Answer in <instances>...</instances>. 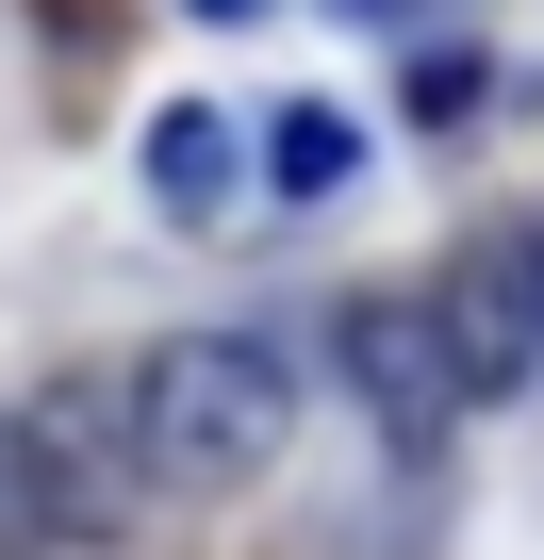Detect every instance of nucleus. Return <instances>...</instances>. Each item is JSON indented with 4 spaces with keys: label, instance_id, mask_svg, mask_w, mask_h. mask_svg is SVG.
Wrapping results in <instances>:
<instances>
[{
    "label": "nucleus",
    "instance_id": "nucleus-3",
    "mask_svg": "<svg viewBox=\"0 0 544 560\" xmlns=\"http://www.w3.org/2000/svg\"><path fill=\"white\" fill-rule=\"evenodd\" d=\"M347 380H363V412H380L396 462H445V429L478 412L462 363H445V314H429V298H363V314H347Z\"/></svg>",
    "mask_w": 544,
    "mask_h": 560
},
{
    "label": "nucleus",
    "instance_id": "nucleus-7",
    "mask_svg": "<svg viewBox=\"0 0 544 560\" xmlns=\"http://www.w3.org/2000/svg\"><path fill=\"white\" fill-rule=\"evenodd\" d=\"M50 527H34V462H18V412H0V560H34Z\"/></svg>",
    "mask_w": 544,
    "mask_h": 560
},
{
    "label": "nucleus",
    "instance_id": "nucleus-2",
    "mask_svg": "<svg viewBox=\"0 0 544 560\" xmlns=\"http://www.w3.org/2000/svg\"><path fill=\"white\" fill-rule=\"evenodd\" d=\"M18 462H34V527L50 544H132L149 511V429H132V363H67L18 396Z\"/></svg>",
    "mask_w": 544,
    "mask_h": 560
},
{
    "label": "nucleus",
    "instance_id": "nucleus-4",
    "mask_svg": "<svg viewBox=\"0 0 544 560\" xmlns=\"http://www.w3.org/2000/svg\"><path fill=\"white\" fill-rule=\"evenodd\" d=\"M445 363H462V396H528L544 380V330H528V298H511V247H478L462 280H445Z\"/></svg>",
    "mask_w": 544,
    "mask_h": 560
},
{
    "label": "nucleus",
    "instance_id": "nucleus-1",
    "mask_svg": "<svg viewBox=\"0 0 544 560\" xmlns=\"http://www.w3.org/2000/svg\"><path fill=\"white\" fill-rule=\"evenodd\" d=\"M132 429H149V494H247L298 445V363L264 330H182L132 363Z\"/></svg>",
    "mask_w": 544,
    "mask_h": 560
},
{
    "label": "nucleus",
    "instance_id": "nucleus-5",
    "mask_svg": "<svg viewBox=\"0 0 544 560\" xmlns=\"http://www.w3.org/2000/svg\"><path fill=\"white\" fill-rule=\"evenodd\" d=\"M231 182H247V132H231L215 100H165V116H149V198L198 231V214H231Z\"/></svg>",
    "mask_w": 544,
    "mask_h": 560
},
{
    "label": "nucleus",
    "instance_id": "nucleus-11",
    "mask_svg": "<svg viewBox=\"0 0 544 560\" xmlns=\"http://www.w3.org/2000/svg\"><path fill=\"white\" fill-rule=\"evenodd\" d=\"M347 18H363V34H380V18H413V0H347Z\"/></svg>",
    "mask_w": 544,
    "mask_h": 560
},
{
    "label": "nucleus",
    "instance_id": "nucleus-10",
    "mask_svg": "<svg viewBox=\"0 0 544 560\" xmlns=\"http://www.w3.org/2000/svg\"><path fill=\"white\" fill-rule=\"evenodd\" d=\"M182 18H215V34H231V18H281V0H182Z\"/></svg>",
    "mask_w": 544,
    "mask_h": 560
},
{
    "label": "nucleus",
    "instance_id": "nucleus-6",
    "mask_svg": "<svg viewBox=\"0 0 544 560\" xmlns=\"http://www.w3.org/2000/svg\"><path fill=\"white\" fill-rule=\"evenodd\" d=\"M264 182H281V198H331L347 182V116H281V132H264Z\"/></svg>",
    "mask_w": 544,
    "mask_h": 560
},
{
    "label": "nucleus",
    "instance_id": "nucleus-8",
    "mask_svg": "<svg viewBox=\"0 0 544 560\" xmlns=\"http://www.w3.org/2000/svg\"><path fill=\"white\" fill-rule=\"evenodd\" d=\"M413 116H429V132H462V116H478V67H462V50H429V67H413Z\"/></svg>",
    "mask_w": 544,
    "mask_h": 560
},
{
    "label": "nucleus",
    "instance_id": "nucleus-9",
    "mask_svg": "<svg viewBox=\"0 0 544 560\" xmlns=\"http://www.w3.org/2000/svg\"><path fill=\"white\" fill-rule=\"evenodd\" d=\"M511 247V298H528V330H544V231H495Z\"/></svg>",
    "mask_w": 544,
    "mask_h": 560
}]
</instances>
